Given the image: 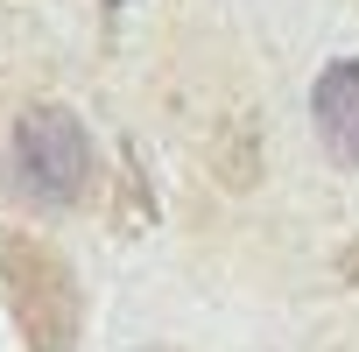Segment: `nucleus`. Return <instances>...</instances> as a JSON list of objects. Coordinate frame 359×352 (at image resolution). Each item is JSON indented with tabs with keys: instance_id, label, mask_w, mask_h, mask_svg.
<instances>
[{
	"instance_id": "7ed1b4c3",
	"label": "nucleus",
	"mask_w": 359,
	"mask_h": 352,
	"mask_svg": "<svg viewBox=\"0 0 359 352\" xmlns=\"http://www.w3.org/2000/svg\"><path fill=\"white\" fill-rule=\"evenodd\" d=\"M310 120H317L324 148H331L345 169H359V57L324 64V78H317V92H310Z\"/></svg>"
},
{
	"instance_id": "20e7f679",
	"label": "nucleus",
	"mask_w": 359,
	"mask_h": 352,
	"mask_svg": "<svg viewBox=\"0 0 359 352\" xmlns=\"http://www.w3.org/2000/svg\"><path fill=\"white\" fill-rule=\"evenodd\" d=\"M106 8H120V0H106Z\"/></svg>"
},
{
	"instance_id": "39448f33",
	"label": "nucleus",
	"mask_w": 359,
	"mask_h": 352,
	"mask_svg": "<svg viewBox=\"0 0 359 352\" xmlns=\"http://www.w3.org/2000/svg\"><path fill=\"white\" fill-rule=\"evenodd\" d=\"M148 352H162V345H148Z\"/></svg>"
},
{
	"instance_id": "f03ea898",
	"label": "nucleus",
	"mask_w": 359,
	"mask_h": 352,
	"mask_svg": "<svg viewBox=\"0 0 359 352\" xmlns=\"http://www.w3.org/2000/svg\"><path fill=\"white\" fill-rule=\"evenodd\" d=\"M15 169L22 191L43 205H78L92 191V141L64 106H29L15 120Z\"/></svg>"
},
{
	"instance_id": "f257e3e1",
	"label": "nucleus",
	"mask_w": 359,
	"mask_h": 352,
	"mask_svg": "<svg viewBox=\"0 0 359 352\" xmlns=\"http://www.w3.org/2000/svg\"><path fill=\"white\" fill-rule=\"evenodd\" d=\"M0 289H8V310L22 324L29 352H78L85 331V296L71 261L36 240V233H0Z\"/></svg>"
}]
</instances>
